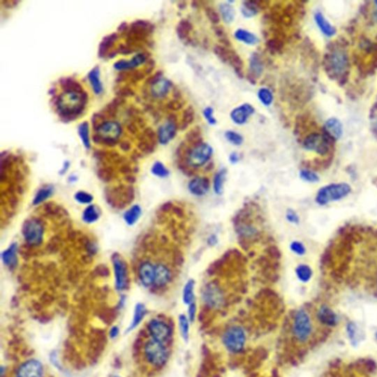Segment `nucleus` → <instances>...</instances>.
<instances>
[{
  "label": "nucleus",
  "instance_id": "obj_1",
  "mask_svg": "<svg viewBox=\"0 0 377 377\" xmlns=\"http://www.w3.org/2000/svg\"><path fill=\"white\" fill-rule=\"evenodd\" d=\"M135 354L138 361L155 368L164 366L169 358L166 344L150 338L143 331L136 340Z\"/></svg>",
  "mask_w": 377,
  "mask_h": 377
},
{
  "label": "nucleus",
  "instance_id": "obj_2",
  "mask_svg": "<svg viewBox=\"0 0 377 377\" xmlns=\"http://www.w3.org/2000/svg\"><path fill=\"white\" fill-rule=\"evenodd\" d=\"M351 187L347 183H334L323 186L315 196V202L324 206L333 201L342 200L351 193Z\"/></svg>",
  "mask_w": 377,
  "mask_h": 377
},
{
  "label": "nucleus",
  "instance_id": "obj_3",
  "mask_svg": "<svg viewBox=\"0 0 377 377\" xmlns=\"http://www.w3.org/2000/svg\"><path fill=\"white\" fill-rule=\"evenodd\" d=\"M85 97L82 92L74 89H67L58 98V108L65 115H74L82 109Z\"/></svg>",
  "mask_w": 377,
  "mask_h": 377
},
{
  "label": "nucleus",
  "instance_id": "obj_4",
  "mask_svg": "<svg viewBox=\"0 0 377 377\" xmlns=\"http://www.w3.org/2000/svg\"><path fill=\"white\" fill-rule=\"evenodd\" d=\"M213 147L203 142L196 146L190 147L185 162L191 168H199L209 163L213 157Z\"/></svg>",
  "mask_w": 377,
  "mask_h": 377
},
{
  "label": "nucleus",
  "instance_id": "obj_5",
  "mask_svg": "<svg viewBox=\"0 0 377 377\" xmlns=\"http://www.w3.org/2000/svg\"><path fill=\"white\" fill-rule=\"evenodd\" d=\"M223 343L228 351L238 354L244 349L246 344V333L238 325L229 327L223 336Z\"/></svg>",
  "mask_w": 377,
  "mask_h": 377
},
{
  "label": "nucleus",
  "instance_id": "obj_6",
  "mask_svg": "<svg viewBox=\"0 0 377 377\" xmlns=\"http://www.w3.org/2000/svg\"><path fill=\"white\" fill-rule=\"evenodd\" d=\"M142 331L150 338L166 344L171 339L173 334L170 324L159 318L150 320Z\"/></svg>",
  "mask_w": 377,
  "mask_h": 377
},
{
  "label": "nucleus",
  "instance_id": "obj_7",
  "mask_svg": "<svg viewBox=\"0 0 377 377\" xmlns=\"http://www.w3.org/2000/svg\"><path fill=\"white\" fill-rule=\"evenodd\" d=\"M22 235L29 246H39L43 243L45 228L40 220L35 218L29 219L24 223Z\"/></svg>",
  "mask_w": 377,
  "mask_h": 377
},
{
  "label": "nucleus",
  "instance_id": "obj_8",
  "mask_svg": "<svg viewBox=\"0 0 377 377\" xmlns=\"http://www.w3.org/2000/svg\"><path fill=\"white\" fill-rule=\"evenodd\" d=\"M311 323L307 311L300 310L294 317L293 331L294 336L300 342H305L310 338L311 333Z\"/></svg>",
  "mask_w": 377,
  "mask_h": 377
},
{
  "label": "nucleus",
  "instance_id": "obj_9",
  "mask_svg": "<svg viewBox=\"0 0 377 377\" xmlns=\"http://www.w3.org/2000/svg\"><path fill=\"white\" fill-rule=\"evenodd\" d=\"M304 148L314 151L320 155H325L330 148V142L327 135L318 133H311L305 136L303 140Z\"/></svg>",
  "mask_w": 377,
  "mask_h": 377
},
{
  "label": "nucleus",
  "instance_id": "obj_10",
  "mask_svg": "<svg viewBox=\"0 0 377 377\" xmlns=\"http://www.w3.org/2000/svg\"><path fill=\"white\" fill-rule=\"evenodd\" d=\"M179 129V121L177 115L170 114L166 122L161 125L158 130V140L159 143L165 145L170 143L177 134Z\"/></svg>",
  "mask_w": 377,
  "mask_h": 377
},
{
  "label": "nucleus",
  "instance_id": "obj_11",
  "mask_svg": "<svg viewBox=\"0 0 377 377\" xmlns=\"http://www.w3.org/2000/svg\"><path fill=\"white\" fill-rule=\"evenodd\" d=\"M112 262L115 270L116 288L119 291H122L127 288L129 285V270L127 264L117 254H114Z\"/></svg>",
  "mask_w": 377,
  "mask_h": 377
},
{
  "label": "nucleus",
  "instance_id": "obj_12",
  "mask_svg": "<svg viewBox=\"0 0 377 377\" xmlns=\"http://www.w3.org/2000/svg\"><path fill=\"white\" fill-rule=\"evenodd\" d=\"M44 367L37 360H28L18 366L15 377H43Z\"/></svg>",
  "mask_w": 377,
  "mask_h": 377
},
{
  "label": "nucleus",
  "instance_id": "obj_13",
  "mask_svg": "<svg viewBox=\"0 0 377 377\" xmlns=\"http://www.w3.org/2000/svg\"><path fill=\"white\" fill-rule=\"evenodd\" d=\"M173 86L171 81L162 78V74H158L152 81L150 92L153 98L163 99L168 95Z\"/></svg>",
  "mask_w": 377,
  "mask_h": 377
},
{
  "label": "nucleus",
  "instance_id": "obj_14",
  "mask_svg": "<svg viewBox=\"0 0 377 377\" xmlns=\"http://www.w3.org/2000/svg\"><path fill=\"white\" fill-rule=\"evenodd\" d=\"M120 126L119 124L113 121L103 122L97 129L98 137L104 142L116 141L120 135Z\"/></svg>",
  "mask_w": 377,
  "mask_h": 377
},
{
  "label": "nucleus",
  "instance_id": "obj_15",
  "mask_svg": "<svg viewBox=\"0 0 377 377\" xmlns=\"http://www.w3.org/2000/svg\"><path fill=\"white\" fill-rule=\"evenodd\" d=\"M264 71V63L258 52H254L249 58L248 72L247 78L249 82L256 84L257 80L261 78Z\"/></svg>",
  "mask_w": 377,
  "mask_h": 377
},
{
  "label": "nucleus",
  "instance_id": "obj_16",
  "mask_svg": "<svg viewBox=\"0 0 377 377\" xmlns=\"http://www.w3.org/2000/svg\"><path fill=\"white\" fill-rule=\"evenodd\" d=\"M255 114V109L250 103H243L234 108L231 113L230 117L234 124L237 125H243L247 123L249 118Z\"/></svg>",
  "mask_w": 377,
  "mask_h": 377
},
{
  "label": "nucleus",
  "instance_id": "obj_17",
  "mask_svg": "<svg viewBox=\"0 0 377 377\" xmlns=\"http://www.w3.org/2000/svg\"><path fill=\"white\" fill-rule=\"evenodd\" d=\"M138 277L142 285L146 287L154 285L155 264L151 262H142L138 269Z\"/></svg>",
  "mask_w": 377,
  "mask_h": 377
},
{
  "label": "nucleus",
  "instance_id": "obj_18",
  "mask_svg": "<svg viewBox=\"0 0 377 377\" xmlns=\"http://www.w3.org/2000/svg\"><path fill=\"white\" fill-rule=\"evenodd\" d=\"M203 300L209 307L217 308L223 303V295L218 287L209 284L203 291Z\"/></svg>",
  "mask_w": 377,
  "mask_h": 377
},
{
  "label": "nucleus",
  "instance_id": "obj_19",
  "mask_svg": "<svg viewBox=\"0 0 377 377\" xmlns=\"http://www.w3.org/2000/svg\"><path fill=\"white\" fill-rule=\"evenodd\" d=\"M210 189V182L206 177H196L188 183V190L193 196L202 197L207 194Z\"/></svg>",
  "mask_w": 377,
  "mask_h": 377
},
{
  "label": "nucleus",
  "instance_id": "obj_20",
  "mask_svg": "<svg viewBox=\"0 0 377 377\" xmlns=\"http://www.w3.org/2000/svg\"><path fill=\"white\" fill-rule=\"evenodd\" d=\"M330 66L336 75H341L345 72L348 66V59L345 52L336 50L330 58Z\"/></svg>",
  "mask_w": 377,
  "mask_h": 377
},
{
  "label": "nucleus",
  "instance_id": "obj_21",
  "mask_svg": "<svg viewBox=\"0 0 377 377\" xmlns=\"http://www.w3.org/2000/svg\"><path fill=\"white\" fill-rule=\"evenodd\" d=\"M170 269L163 263L155 264V287H162L168 284L171 280Z\"/></svg>",
  "mask_w": 377,
  "mask_h": 377
},
{
  "label": "nucleus",
  "instance_id": "obj_22",
  "mask_svg": "<svg viewBox=\"0 0 377 377\" xmlns=\"http://www.w3.org/2000/svg\"><path fill=\"white\" fill-rule=\"evenodd\" d=\"M234 36L237 41L249 46H254L260 43V38L256 34L243 28H238L234 32Z\"/></svg>",
  "mask_w": 377,
  "mask_h": 377
},
{
  "label": "nucleus",
  "instance_id": "obj_23",
  "mask_svg": "<svg viewBox=\"0 0 377 377\" xmlns=\"http://www.w3.org/2000/svg\"><path fill=\"white\" fill-rule=\"evenodd\" d=\"M326 135L333 139H338L342 136L343 126L341 122L335 118L327 121L324 125Z\"/></svg>",
  "mask_w": 377,
  "mask_h": 377
},
{
  "label": "nucleus",
  "instance_id": "obj_24",
  "mask_svg": "<svg viewBox=\"0 0 377 377\" xmlns=\"http://www.w3.org/2000/svg\"><path fill=\"white\" fill-rule=\"evenodd\" d=\"M193 30V25L190 21L186 18L180 20L176 27V33L179 39L186 42H190L192 41L190 38V34Z\"/></svg>",
  "mask_w": 377,
  "mask_h": 377
},
{
  "label": "nucleus",
  "instance_id": "obj_25",
  "mask_svg": "<svg viewBox=\"0 0 377 377\" xmlns=\"http://www.w3.org/2000/svg\"><path fill=\"white\" fill-rule=\"evenodd\" d=\"M17 250H18L17 245L16 243H13L2 254V261L4 264L9 268H15L18 264Z\"/></svg>",
  "mask_w": 377,
  "mask_h": 377
},
{
  "label": "nucleus",
  "instance_id": "obj_26",
  "mask_svg": "<svg viewBox=\"0 0 377 377\" xmlns=\"http://www.w3.org/2000/svg\"><path fill=\"white\" fill-rule=\"evenodd\" d=\"M196 119V112L192 106H188L182 112L181 116L179 121V129L185 131L190 127Z\"/></svg>",
  "mask_w": 377,
  "mask_h": 377
},
{
  "label": "nucleus",
  "instance_id": "obj_27",
  "mask_svg": "<svg viewBox=\"0 0 377 377\" xmlns=\"http://www.w3.org/2000/svg\"><path fill=\"white\" fill-rule=\"evenodd\" d=\"M185 142L190 147L196 146L203 142L201 128L199 125H196L188 131L185 134Z\"/></svg>",
  "mask_w": 377,
  "mask_h": 377
},
{
  "label": "nucleus",
  "instance_id": "obj_28",
  "mask_svg": "<svg viewBox=\"0 0 377 377\" xmlns=\"http://www.w3.org/2000/svg\"><path fill=\"white\" fill-rule=\"evenodd\" d=\"M219 14L223 22L228 25L232 23L235 18L236 11L234 7L229 2H222L219 5Z\"/></svg>",
  "mask_w": 377,
  "mask_h": 377
},
{
  "label": "nucleus",
  "instance_id": "obj_29",
  "mask_svg": "<svg viewBox=\"0 0 377 377\" xmlns=\"http://www.w3.org/2000/svg\"><path fill=\"white\" fill-rule=\"evenodd\" d=\"M318 318L322 324L326 325L334 326L337 323L336 314L327 306H323L320 308Z\"/></svg>",
  "mask_w": 377,
  "mask_h": 377
},
{
  "label": "nucleus",
  "instance_id": "obj_30",
  "mask_svg": "<svg viewBox=\"0 0 377 377\" xmlns=\"http://www.w3.org/2000/svg\"><path fill=\"white\" fill-rule=\"evenodd\" d=\"M228 65H230L233 68L234 72L238 76V78H244V71H243L244 61H243L241 56L234 49H232L231 51V57H230V60H229Z\"/></svg>",
  "mask_w": 377,
  "mask_h": 377
},
{
  "label": "nucleus",
  "instance_id": "obj_31",
  "mask_svg": "<svg viewBox=\"0 0 377 377\" xmlns=\"http://www.w3.org/2000/svg\"><path fill=\"white\" fill-rule=\"evenodd\" d=\"M314 18H315V22H316L317 25H318V28H319V29L321 30V32H322L324 35L330 37L332 36V35H334V34H335V33H336L335 28H333V27L330 25L329 22L326 19L325 17L323 16V14H321V13H316V14H315Z\"/></svg>",
  "mask_w": 377,
  "mask_h": 377
},
{
  "label": "nucleus",
  "instance_id": "obj_32",
  "mask_svg": "<svg viewBox=\"0 0 377 377\" xmlns=\"http://www.w3.org/2000/svg\"><path fill=\"white\" fill-rule=\"evenodd\" d=\"M284 40L277 37H271L265 42V48L272 55L282 53L284 48Z\"/></svg>",
  "mask_w": 377,
  "mask_h": 377
},
{
  "label": "nucleus",
  "instance_id": "obj_33",
  "mask_svg": "<svg viewBox=\"0 0 377 377\" xmlns=\"http://www.w3.org/2000/svg\"><path fill=\"white\" fill-rule=\"evenodd\" d=\"M240 11L245 18H250L257 16L260 10L256 0H248L243 2Z\"/></svg>",
  "mask_w": 377,
  "mask_h": 377
},
{
  "label": "nucleus",
  "instance_id": "obj_34",
  "mask_svg": "<svg viewBox=\"0 0 377 377\" xmlns=\"http://www.w3.org/2000/svg\"><path fill=\"white\" fill-rule=\"evenodd\" d=\"M226 176H227V170L226 168L220 169L214 175V179H213V190H214V193L218 196L223 193L224 183L226 180Z\"/></svg>",
  "mask_w": 377,
  "mask_h": 377
},
{
  "label": "nucleus",
  "instance_id": "obj_35",
  "mask_svg": "<svg viewBox=\"0 0 377 377\" xmlns=\"http://www.w3.org/2000/svg\"><path fill=\"white\" fill-rule=\"evenodd\" d=\"M141 215H142V209H141L140 206L134 205L131 207L128 211L125 212L123 218L125 223H127L129 226H133L140 218Z\"/></svg>",
  "mask_w": 377,
  "mask_h": 377
},
{
  "label": "nucleus",
  "instance_id": "obj_36",
  "mask_svg": "<svg viewBox=\"0 0 377 377\" xmlns=\"http://www.w3.org/2000/svg\"><path fill=\"white\" fill-rule=\"evenodd\" d=\"M195 281L188 280L183 289V301L186 305H190L195 302Z\"/></svg>",
  "mask_w": 377,
  "mask_h": 377
},
{
  "label": "nucleus",
  "instance_id": "obj_37",
  "mask_svg": "<svg viewBox=\"0 0 377 377\" xmlns=\"http://www.w3.org/2000/svg\"><path fill=\"white\" fill-rule=\"evenodd\" d=\"M147 313V310L145 308V306L142 304H136V307H135L134 315H133V321H132L130 327L127 329V332L132 331L133 328H136L141 321L143 319L144 317L145 316Z\"/></svg>",
  "mask_w": 377,
  "mask_h": 377
},
{
  "label": "nucleus",
  "instance_id": "obj_38",
  "mask_svg": "<svg viewBox=\"0 0 377 377\" xmlns=\"http://www.w3.org/2000/svg\"><path fill=\"white\" fill-rule=\"evenodd\" d=\"M231 51H232V49L231 48L223 46L220 44L214 45V48H213V52H214V55L223 64H229L231 55Z\"/></svg>",
  "mask_w": 377,
  "mask_h": 377
},
{
  "label": "nucleus",
  "instance_id": "obj_39",
  "mask_svg": "<svg viewBox=\"0 0 377 377\" xmlns=\"http://www.w3.org/2000/svg\"><path fill=\"white\" fill-rule=\"evenodd\" d=\"M257 97L263 106L269 107L274 102V93L267 87L260 88L257 92Z\"/></svg>",
  "mask_w": 377,
  "mask_h": 377
},
{
  "label": "nucleus",
  "instance_id": "obj_40",
  "mask_svg": "<svg viewBox=\"0 0 377 377\" xmlns=\"http://www.w3.org/2000/svg\"><path fill=\"white\" fill-rule=\"evenodd\" d=\"M190 321L186 315L181 314L179 316V328L180 335L185 342H188L190 339Z\"/></svg>",
  "mask_w": 377,
  "mask_h": 377
},
{
  "label": "nucleus",
  "instance_id": "obj_41",
  "mask_svg": "<svg viewBox=\"0 0 377 377\" xmlns=\"http://www.w3.org/2000/svg\"><path fill=\"white\" fill-rule=\"evenodd\" d=\"M312 270L307 264H299L295 269L297 278L303 283L308 282L312 277Z\"/></svg>",
  "mask_w": 377,
  "mask_h": 377
},
{
  "label": "nucleus",
  "instance_id": "obj_42",
  "mask_svg": "<svg viewBox=\"0 0 377 377\" xmlns=\"http://www.w3.org/2000/svg\"><path fill=\"white\" fill-rule=\"evenodd\" d=\"M99 217V209L95 205H89L82 213V220L86 223H95Z\"/></svg>",
  "mask_w": 377,
  "mask_h": 377
},
{
  "label": "nucleus",
  "instance_id": "obj_43",
  "mask_svg": "<svg viewBox=\"0 0 377 377\" xmlns=\"http://www.w3.org/2000/svg\"><path fill=\"white\" fill-rule=\"evenodd\" d=\"M213 29L214 35H215L217 39L220 41V45L227 47V48H231V41L229 39L227 33L225 31V28H223V26H221V25H218L213 26Z\"/></svg>",
  "mask_w": 377,
  "mask_h": 377
},
{
  "label": "nucleus",
  "instance_id": "obj_44",
  "mask_svg": "<svg viewBox=\"0 0 377 377\" xmlns=\"http://www.w3.org/2000/svg\"><path fill=\"white\" fill-rule=\"evenodd\" d=\"M146 60V57L143 54H139L135 56L131 61H119L116 64V68L118 69H127L131 68L137 65H142Z\"/></svg>",
  "mask_w": 377,
  "mask_h": 377
},
{
  "label": "nucleus",
  "instance_id": "obj_45",
  "mask_svg": "<svg viewBox=\"0 0 377 377\" xmlns=\"http://www.w3.org/2000/svg\"><path fill=\"white\" fill-rule=\"evenodd\" d=\"M52 193H53V189H52V187H51V186H46V187L41 188V189H40V190H38L36 195H35L33 203V205H35V206H36V205L43 203L44 201L48 200L49 197L52 196Z\"/></svg>",
  "mask_w": 377,
  "mask_h": 377
},
{
  "label": "nucleus",
  "instance_id": "obj_46",
  "mask_svg": "<svg viewBox=\"0 0 377 377\" xmlns=\"http://www.w3.org/2000/svg\"><path fill=\"white\" fill-rule=\"evenodd\" d=\"M225 138L226 140L234 146H241L244 142V138L243 135L238 132L232 130H228L225 132Z\"/></svg>",
  "mask_w": 377,
  "mask_h": 377
},
{
  "label": "nucleus",
  "instance_id": "obj_47",
  "mask_svg": "<svg viewBox=\"0 0 377 377\" xmlns=\"http://www.w3.org/2000/svg\"><path fill=\"white\" fill-rule=\"evenodd\" d=\"M205 14L209 19V22H211L214 26L218 25L220 24L221 17L220 14L217 12L213 7L206 6L204 8Z\"/></svg>",
  "mask_w": 377,
  "mask_h": 377
},
{
  "label": "nucleus",
  "instance_id": "obj_48",
  "mask_svg": "<svg viewBox=\"0 0 377 377\" xmlns=\"http://www.w3.org/2000/svg\"><path fill=\"white\" fill-rule=\"evenodd\" d=\"M151 172L154 176L162 179L166 178L170 175L168 169L160 162H155L154 164L152 166Z\"/></svg>",
  "mask_w": 377,
  "mask_h": 377
},
{
  "label": "nucleus",
  "instance_id": "obj_49",
  "mask_svg": "<svg viewBox=\"0 0 377 377\" xmlns=\"http://www.w3.org/2000/svg\"><path fill=\"white\" fill-rule=\"evenodd\" d=\"M89 80H90L91 83H92V86H93L95 93H100L102 92V87L100 81H99V71H98V69H95L94 70H92L89 73Z\"/></svg>",
  "mask_w": 377,
  "mask_h": 377
},
{
  "label": "nucleus",
  "instance_id": "obj_50",
  "mask_svg": "<svg viewBox=\"0 0 377 377\" xmlns=\"http://www.w3.org/2000/svg\"><path fill=\"white\" fill-rule=\"evenodd\" d=\"M300 178L304 181L308 182V183H316L319 180V176L309 170H301L299 173Z\"/></svg>",
  "mask_w": 377,
  "mask_h": 377
},
{
  "label": "nucleus",
  "instance_id": "obj_51",
  "mask_svg": "<svg viewBox=\"0 0 377 377\" xmlns=\"http://www.w3.org/2000/svg\"><path fill=\"white\" fill-rule=\"evenodd\" d=\"M75 199L81 204H90L93 201V196L86 192L79 191L75 195Z\"/></svg>",
  "mask_w": 377,
  "mask_h": 377
},
{
  "label": "nucleus",
  "instance_id": "obj_52",
  "mask_svg": "<svg viewBox=\"0 0 377 377\" xmlns=\"http://www.w3.org/2000/svg\"><path fill=\"white\" fill-rule=\"evenodd\" d=\"M79 134L86 148H89L90 145H89V126H88L87 123L82 124L80 126Z\"/></svg>",
  "mask_w": 377,
  "mask_h": 377
},
{
  "label": "nucleus",
  "instance_id": "obj_53",
  "mask_svg": "<svg viewBox=\"0 0 377 377\" xmlns=\"http://www.w3.org/2000/svg\"><path fill=\"white\" fill-rule=\"evenodd\" d=\"M290 248L292 252L298 256H303L306 254V247L302 243L299 241H293L290 243Z\"/></svg>",
  "mask_w": 377,
  "mask_h": 377
},
{
  "label": "nucleus",
  "instance_id": "obj_54",
  "mask_svg": "<svg viewBox=\"0 0 377 377\" xmlns=\"http://www.w3.org/2000/svg\"><path fill=\"white\" fill-rule=\"evenodd\" d=\"M203 116L209 125H215L217 124V119L214 116V109L211 106H208L203 109Z\"/></svg>",
  "mask_w": 377,
  "mask_h": 377
},
{
  "label": "nucleus",
  "instance_id": "obj_55",
  "mask_svg": "<svg viewBox=\"0 0 377 377\" xmlns=\"http://www.w3.org/2000/svg\"><path fill=\"white\" fill-rule=\"evenodd\" d=\"M185 101L183 99H173L167 103L166 107L172 112H179L184 107Z\"/></svg>",
  "mask_w": 377,
  "mask_h": 377
},
{
  "label": "nucleus",
  "instance_id": "obj_56",
  "mask_svg": "<svg viewBox=\"0 0 377 377\" xmlns=\"http://www.w3.org/2000/svg\"><path fill=\"white\" fill-rule=\"evenodd\" d=\"M286 219L292 224H298L300 221L299 216L292 209H288L286 212Z\"/></svg>",
  "mask_w": 377,
  "mask_h": 377
},
{
  "label": "nucleus",
  "instance_id": "obj_57",
  "mask_svg": "<svg viewBox=\"0 0 377 377\" xmlns=\"http://www.w3.org/2000/svg\"><path fill=\"white\" fill-rule=\"evenodd\" d=\"M196 314H197V306H196V302H193V304L189 305V308H188L187 317L190 322H193L195 321Z\"/></svg>",
  "mask_w": 377,
  "mask_h": 377
},
{
  "label": "nucleus",
  "instance_id": "obj_58",
  "mask_svg": "<svg viewBox=\"0 0 377 377\" xmlns=\"http://www.w3.org/2000/svg\"><path fill=\"white\" fill-rule=\"evenodd\" d=\"M347 332L348 334V337H349L351 341L353 343H356V338H357V328L356 326L352 323H350L347 326Z\"/></svg>",
  "mask_w": 377,
  "mask_h": 377
},
{
  "label": "nucleus",
  "instance_id": "obj_59",
  "mask_svg": "<svg viewBox=\"0 0 377 377\" xmlns=\"http://www.w3.org/2000/svg\"><path fill=\"white\" fill-rule=\"evenodd\" d=\"M229 162L232 164H235L238 163L240 160V155L237 152H232L230 153L229 157Z\"/></svg>",
  "mask_w": 377,
  "mask_h": 377
},
{
  "label": "nucleus",
  "instance_id": "obj_60",
  "mask_svg": "<svg viewBox=\"0 0 377 377\" xmlns=\"http://www.w3.org/2000/svg\"><path fill=\"white\" fill-rule=\"evenodd\" d=\"M218 243V239H217V236L213 234V235L209 236L207 239V243L209 246H214Z\"/></svg>",
  "mask_w": 377,
  "mask_h": 377
},
{
  "label": "nucleus",
  "instance_id": "obj_61",
  "mask_svg": "<svg viewBox=\"0 0 377 377\" xmlns=\"http://www.w3.org/2000/svg\"><path fill=\"white\" fill-rule=\"evenodd\" d=\"M118 334H119V328L117 327H113L110 331L111 337L115 338V337L117 336Z\"/></svg>",
  "mask_w": 377,
  "mask_h": 377
},
{
  "label": "nucleus",
  "instance_id": "obj_62",
  "mask_svg": "<svg viewBox=\"0 0 377 377\" xmlns=\"http://www.w3.org/2000/svg\"><path fill=\"white\" fill-rule=\"evenodd\" d=\"M375 4H376V5H377V1H376V2H375Z\"/></svg>",
  "mask_w": 377,
  "mask_h": 377
},
{
  "label": "nucleus",
  "instance_id": "obj_63",
  "mask_svg": "<svg viewBox=\"0 0 377 377\" xmlns=\"http://www.w3.org/2000/svg\"></svg>",
  "mask_w": 377,
  "mask_h": 377
}]
</instances>
